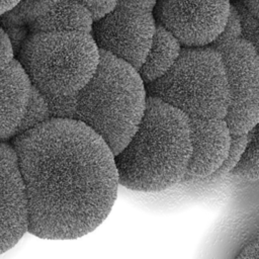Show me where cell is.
<instances>
[{
    "label": "cell",
    "mask_w": 259,
    "mask_h": 259,
    "mask_svg": "<svg viewBox=\"0 0 259 259\" xmlns=\"http://www.w3.org/2000/svg\"><path fill=\"white\" fill-rule=\"evenodd\" d=\"M11 145L27 189L29 233L72 240L105 221L120 183L114 153L91 127L52 117Z\"/></svg>",
    "instance_id": "obj_1"
},
{
    "label": "cell",
    "mask_w": 259,
    "mask_h": 259,
    "mask_svg": "<svg viewBox=\"0 0 259 259\" xmlns=\"http://www.w3.org/2000/svg\"><path fill=\"white\" fill-rule=\"evenodd\" d=\"M148 96L139 70L101 50L95 73L79 92L70 96L46 95L52 117L85 123L106 142L114 155L138 130Z\"/></svg>",
    "instance_id": "obj_2"
},
{
    "label": "cell",
    "mask_w": 259,
    "mask_h": 259,
    "mask_svg": "<svg viewBox=\"0 0 259 259\" xmlns=\"http://www.w3.org/2000/svg\"><path fill=\"white\" fill-rule=\"evenodd\" d=\"M190 156L189 117L149 95L138 130L115 155L119 183L141 192L172 188L184 180Z\"/></svg>",
    "instance_id": "obj_3"
},
{
    "label": "cell",
    "mask_w": 259,
    "mask_h": 259,
    "mask_svg": "<svg viewBox=\"0 0 259 259\" xmlns=\"http://www.w3.org/2000/svg\"><path fill=\"white\" fill-rule=\"evenodd\" d=\"M18 60L44 94L70 96L79 92L95 73L100 49L92 33L29 32Z\"/></svg>",
    "instance_id": "obj_4"
},
{
    "label": "cell",
    "mask_w": 259,
    "mask_h": 259,
    "mask_svg": "<svg viewBox=\"0 0 259 259\" xmlns=\"http://www.w3.org/2000/svg\"><path fill=\"white\" fill-rule=\"evenodd\" d=\"M148 94L184 112L188 117L225 118L229 85L221 53L210 46L183 47L173 67L146 84Z\"/></svg>",
    "instance_id": "obj_5"
},
{
    "label": "cell",
    "mask_w": 259,
    "mask_h": 259,
    "mask_svg": "<svg viewBox=\"0 0 259 259\" xmlns=\"http://www.w3.org/2000/svg\"><path fill=\"white\" fill-rule=\"evenodd\" d=\"M213 49L222 55L229 85L225 119L232 135L247 134L259 121V56L244 37Z\"/></svg>",
    "instance_id": "obj_6"
},
{
    "label": "cell",
    "mask_w": 259,
    "mask_h": 259,
    "mask_svg": "<svg viewBox=\"0 0 259 259\" xmlns=\"http://www.w3.org/2000/svg\"><path fill=\"white\" fill-rule=\"evenodd\" d=\"M231 7L230 0H158L154 15L183 47H205L224 30Z\"/></svg>",
    "instance_id": "obj_7"
},
{
    "label": "cell",
    "mask_w": 259,
    "mask_h": 259,
    "mask_svg": "<svg viewBox=\"0 0 259 259\" xmlns=\"http://www.w3.org/2000/svg\"><path fill=\"white\" fill-rule=\"evenodd\" d=\"M156 28L154 12L116 4L106 16L94 21L92 35L101 51L116 56L139 70L152 46Z\"/></svg>",
    "instance_id": "obj_8"
},
{
    "label": "cell",
    "mask_w": 259,
    "mask_h": 259,
    "mask_svg": "<svg viewBox=\"0 0 259 259\" xmlns=\"http://www.w3.org/2000/svg\"><path fill=\"white\" fill-rule=\"evenodd\" d=\"M29 200L16 152L9 142L1 144L0 254L13 248L29 232Z\"/></svg>",
    "instance_id": "obj_9"
},
{
    "label": "cell",
    "mask_w": 259,
    "mask_h": 259,
    "mask_svg": "<svg viewBox=\"0 0 259 259\" xmlns=\"http://www.w3.org/2000/svg\"><path fill=\"white\" fill-rule=\"evenodd\" d=\"M191 156L185 182L209 178L225 162L232 133L225 118L189 117Z\"/></svg>",
    "instance_id": "obj_10"
},
{
    "label": "cell",
    "mask_w": 259,
    "mask_h": 259,
    "mask_svg": "<svg viewBox=\"0 0 259 259\" xmlns=\"http://www.w3.org/2000/svg\"><path fill=\"white\" fill-rule=\"evenodd\" d=\"M32 86L27 72L18 59L1 70L2 142H8L13 138L28 105Z\"/></svg>",
    "instance_id": "obj_11"
},
{
    "label": "cell",
    "mask_w": 259,
    "mask_h": 259,
    "mask_svg": "<svg viewBox=\"0 0 259 259\" xmlns=\"http://www.w3.org/2000/svg\"><path fill=\"white\" fill-rule=\"evenodd\" d=\"M94 19L89 6L81 0H59L44 16L28 26L29 32L92 33Z\"/></svg>",
    "instance_id": "obj_12"
},
{
    "label": "cell",
    "mask_w": 259,
    "mask_h": 259,
    "mask_svg": "<svg viewBox=\"0 0 259 259\" xmlns=\"http://www.w3.org/2000/svg\"><path fill=\"white\" fill-rule=\"evenodd\" d=\"M183 46L167 28L157 23L156 32L148 55L139 69L146 84L163 77L178 60Z\"/></svg>",
    "instance_id": "obj_13"
},
{
    "label": "cell",
    "mask_w": 259,
    "mask_h": 259,
    "mask_svg": "<svg viewBox=\"0 0 259 259\" xmlns=\"http://www.w3.org/2000/svg\"><path fill=\"white\" fill-rule=\"evenodd\" d=\"M59 0H21L12 10L2 15L7 26H29L36 19L44 16Z\"/></svg>",
    "instance_id": "obj_14"
},
{
    "label": "cell",
    "mask_w": 259,
    "mask_h": 259,
    "mask_svg": "<svg viewBox=\"0 0 259 259\" xmlns=\"http://www.w3.org/2000/svg\"><path fill=\"white\" fill-rule=\"evenodd\" d=\"M232 176L243 181H259V121L248 133V143Z\"/></svg>",
    "instance_id": "obj_15"
},
{
    "label": "cell",
    "mask_w": 259,
    "mask_h": 259,
    "mask_svg": "<svg viewBox=\"0 0 259 259\" xmlns=\"http://www.w3.org/2000/svg\"><path fill=\"white\" fill-rule=\"evenodd\" d=\"M51 118L52 112L48 98L37 87L33 85L28 105L13 138L34 128Z\"/></svg>",
    "instance_id": "obj_16"
},
{
    "label": "cell",
    "mask_w": 259,
    "mask_h": 259,
    "mask_svg": "<svg viewBox=\"0 0 259 259\" xmlns=\"http://www.w3.org/2000/svg\"><path fill=\"white\" fill-rule=\"evenodd\" d=\"M247 143H248V133L243 135H232L231 147L225 162L209 178L217 180L232 173V171L237 167L238 163L240 162L243 156V153L246 149Z\"/></svg>",
    "instance_id": "obj_17"
},
{
    "label": "cell",
    "mask_w": 259,
    "mask_h": 259,
    "mask_svg": "<svg viewBox=\"0 0 259 259\" xmlns=\"http://www.w3.org/2000/svg\"><path fill=\"white\" fill-rule=\"evenodd\" d=\"M239 37H243V22L241 13L234 3L232 4L231 12L224 30L218 36V38L210 45V47L215 48L218 46H221L223 44H226Z\"/></svg>",
    "instance_id": "obj_18"
},
{
    "label": "cell",
    "mask_w": 259,
    "mask_h": 259,
    "mask_svg": "<svg viewBox=\"0 0 259 259\" xmlns=\"http://www.w3.org/2000/svg\"><path fill=\"white\" fill-rule=\"evenodd\" d=\"M243 22V37L249 40L259 56V17L252 14L239 0L235 2Z\"/></svg>",
    "instance_id": "obj_19"
},
{
    "label": "cell",
    "mask_w": 259,
    "mask_h": 259,
    "mask_svg": "<svg viewBox=\"0 0 259 259\" xmlns=\"http://www.w3.org/2000/svg\"><path fill=\"white\" fill-rule=\"evenodd\" d=\"M14 46L12 40L5 30L1 28V61H0V71L4 70L14 61Z\"/></svg>",
    "instance_id": "obj_20"
},
{
    "label": "cell",
    "mask_w": 259,
    "mask_h": 259,
    "mask_svg": "<svg viewBox=\"0 0 259 259\" xmlns=\"http://www.w3.org/2000/svg\"><path fill=\"white\" fill-rule=\"evenodd\" d=\"M158 0H118L117 5L148 12H154Z\"/></svg>",
    "instance_id": "obj_21"
},
{
    "label": "cell",
    "mask_w": 259,
    "mask_h": 259,
    "mask_svg": "<svg viewBox=\"0 0 259 259\" xmlns=\"http://www.w3.org/2000/svg\"><path fill=\"white\" fill-rule=\"evenodd\" d=\"M117 4V3H116ZM116 4H104V5H88L90 10H91V13H92V16H93V19L94 21H97L101 18H103L104 16H106L109 12H111Z\"/></svg>",
    "instance_id": "obj_22"
},
{
    "label": "cell",
    "mask_w": 259,
    "mask_h": 259,
    "mask_svg": "<svg viewBox=\"0 0 259 259\" xmlns=\"http://www.w3.org/2000/svg\"><path fill=\"white\" fill-rule=\"evenodd\" d=\"M237 258H244V259L259 258V241L251 242L250 244L245 246L241 250L240 254H238Z\"/></svg>",
    "instance_id": "obj_23"
},
{
    "label": "cell",
    "mask_w": 259,
    "mask_h": 259,
    "mask_svg": "<svg viewBox=\"0 0 259 259\" xmlns=\"http://www.w3.org/2000/svg\"><path fill=\"white\" fill-rule=\"evenodd\" d=\"M252 14L259 17V0H239Z\"/></svg>",
    "instance_id": "obj_24"
},
{
    "label": "cell",
    "mask_w": 259,
    "mask_h": 259,
    "mask_svg": "<svg viewBox=\"0 0 259 259\" xmlns=\"http://www.w3.org/2000/svg\"><path fill=\"white\" fill-rule=\"evenodd\" d=\"M21 0H1V14L12 10L16 7Z\"/></svg>",
    "instance_id": "obj_25"
},
{
    "label": "cell",
    "mask_w": 259,
    "mask_h": 259,
    "mask_svg": "<svg viewBox=\"0 0 259 259\" xmlns=\"http://www.w3.org/2000/svg\"><path fill=\"white\" fill-rule=\"evenodd\" d=\"M87 5H104V4H116L118 0H81Z\"/></svg>",
    "instance_id": "obj_26"
},
{
    "label": "cell",
    "mask_w": 259,
    "mask_h": 259,
    "mask_svg": "<svg viewBox=\"0 0 259 259\" xmlns=\"http://www.w3.org/2000/svg\"><path fill=\"white\" fill-rule=\"evenodd\" d=\"M258 241H259V236H258Z\"/></svg>",
    "instance_id": "obj_27"
}]
</instances>
